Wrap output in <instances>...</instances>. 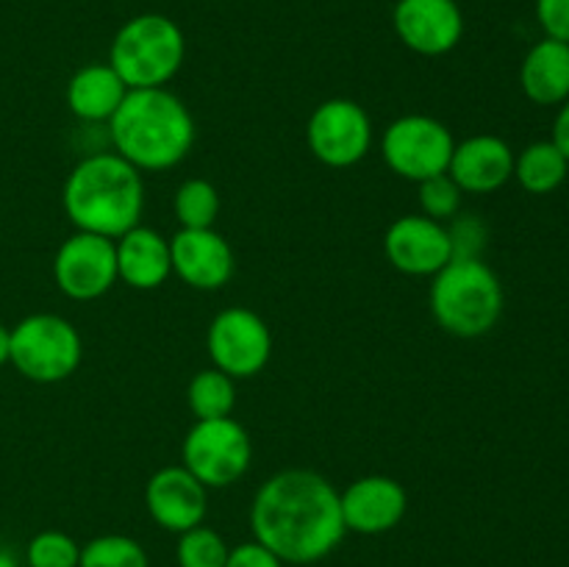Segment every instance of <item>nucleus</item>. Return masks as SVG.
<instances>
[{
    "label": "nucleus",
    "mask_w": 569,
    "mask_h": 567,
    "mask_svg": "<svg viewBox=\"0 0 569 567\" xmlns=\"http://www.w3.org/2000/svg\"><path fill=\"white\" fill-rule=\"evenodd\" d=\"M187 59L181 26L167 14H137L122 22L109 48V64L128 89L167 87Z\"/></svg>",
    "instance_id": "39448f33"
},
{
    "label": "nucleus",
    "mask_w": 569,
    "mask_h": 567,
    "mask_svg": "<svg viewBox=\"0 0 569 567\" xmlns=\"http://www.w3.org/2000/svg\"><path fill=\"white\" fill-rule=\"evenodd\" d=\"M78 559H81V545L70 534L56 528L33 534L26 548L28 567H78Z\"/></svg>",
    "instance_id": "a878e982"
},
{
    "label": "nucleus",
    "mask_w": 569,
    "mask_h": 567,
    "mask_svg": "<svg viewBox=\"0 0 569 567\" xmlns=\"http://www.w3.org/2000/svg\"><path fill=\"white\" fill-rule=\"evenodd\" d=\"M0 567H20V561H17V556L11 550L0 548Z\"/></svg>",
    "instance_id": "473e14b6"
},
{
    "label": "nucleus",
    "mask_w": 569,
    "mask_h": 567,
    "mask_svg": "<svg viewBox=\"0 0 569 567\" xmlns=\"http://www.w3.org/2000/svg\"><path fill=\"white\" fill-rule=\"evenodd\" d=\"M453 148L450 128L431 115H403L381 133L383 165L411 183L448 172Z\"/></svg>",
    "instance_id": "6e6552de"
},
{
    "label": "nucleus",
    "mask_w": 569,
    "mask_h": 567,
    "mask_svg": "<svg viewBox=\"0 0 569 567\" xmlns=\"http://www.w3.org/2000/svg\"><path fill=\"white\" fill-rule=\"evenodd\" d=\"M345 528L365 537H378L400 526L409 509V493L392 476H361L339 493Z\"/></svg>",
    "instance_id": "2eb2a0df"
},
{
    "label": "nucleus",
    "mask_w": 569,
    "mask_h": 567,
    "mask_svg": "<svg viewBox=\"0 0 569 567\" xmlns=\"http://www.w3.org/2000/svg\"><path fill=\"white\" fill-rule=\"evenodd\" d=\"M172 211L181 228H214L220 215V192L209 178H187L176 189Z\"/></svg>",
    "instance_id": "5701e85b"
},
{
    "label": "nucleus",
    "mask_w": 569,
    "mask_h": 567,
    "mask_svg": "<svg viewBox=\"0 0 569 567\" xmlns=\"http://www.w3.org/2000/svg\"><path fill=\"white\" fill-rule=\"evenodd\" d=\"M78 567H150L148 550L128 534H100L81 548Z\"/></svg>",
    "instance_id": "b1692460"
},
{
    "label": "nucleus",
    "mask_w": 569,
    "mask_h": 567,
    "mask_svg": "<svg viewBox=\"0 0 569 567\" xmlns=\"http://www.w3.org/2000/svg\"><path fill=\"white\" fill-rule=\"evenodd\" d=\"M172 276L200 292L222 289L233 278V248L217 228H178L170 237Z\"/></svg>",
    "instance_id": "4468645a"
},
{
    "label": "nucleus",
    "mask_w": 569,
    "mask_h": 567,
    "mask_svg": "<svg viewBox=\"0 0 569 567\" xmlns=\"http://www.w3.org/2000/svg\"><path fill=\"white\" fill-rule=\"evenodd\" d=\"M550 142L565 153V159L569 161V100L559 106V115L553 120V133H550Z\"/></svg>",
    "instance_id": "7c9ffc66"
},
{
    "label": "nucleus",
    "mask_w": 569,
    "mask_h": 567,
    "mask_svg": "<svg viewBox=\"0 0 569 567\" xmlns=\"http://www.w3.org/2000/svg\"><path fill=\"white\" fill-rule=\"evenodd\" d=\"M211 367L228 372L233 381L256 378L272 356V331L264 317L248 306H228L217 311L206 331Z\"/></svg>",
    "instance_id": "1a4fd4ad"
},
{
    "label": "nucleus",
    "mask_w": 569,
    "mask_h": 567,
    "mask_svg": "<svg viewBox=\"0 0 569 567\" xmlns=\"http://www.w3.org/2000/svg\"><path fill=\"white\" fill-rule=\"evenodd\" d=\"M448 176L465 195H489L515 178V150L495 133H476L456 142Z\"/></svg>",
    "instance_id": "f3484780"
},
{
    "label": "nucleus",
    "mask_w": 569,
    "mask_h": 567,
    "mask_svg": "<svg viewBox=\"0 0 569 567\" xmlns=\"http://www.w3.org/2000/svg\"><path fill=\"white\" fill-rule=\"evenodd\" d=\"M61 206L76 231L117 239L142 222V172L114 150L89 153L67 172Z\"/></svg>",
    "instance_id": "7ed1b4c3"
},
{
    "label": "nucleus",
    "mask_w": 569,
    "mask_h": 567,
    "mask_svg": "<svg viewBox=\"0 0 569 567\" xmlns=\"http://www.w3.org/2000/svg\"><path fill=\"white\" fill-rule=\"evenodd\" d=\"M383 256L403 276H437L453 259L448 226L426 215L398 217L383 233Z\"/></svg>",
    "instance_id": "f8f14e48"
},
{
    "label": "nucleus",
    "mask_w": 569,
    "mask_h": 567,
    "mask_svg": "<svg viewBox=\"0 0 569 567\" xmlns=\"http://www.w3.org/2000/svg\"><path fill=\"white\" fill-rule=\"evenodd\" d=\"M306 145L320 165L345 170L367 159L372 150V120L350 98H328L306 122Z\"/></svg>",
    "instance_id": "9d476101"
},
{
    "label": "nucleus",
    "mask_w": 569,
    "mask_h": 567,
    "mask_svg": "<svg viewBox=\"0 0 569 567\" xmlns=\"http://www.w3.org/2000/svg\"><path fill=\"white\" fill-rule=\"evenodd\" d=\"M445 226H448L453 259H483L489 231L476 215H461L459 211V215L450 222H445Z\"/></svg>",
    "instance_id": "cd10ccee"
},
{
    "label": "nucleus",
    "mask_w": 569,
    "mask_h": 567,
    "mask_svg": "<svg viewBox=\"0 0 569 567\" xmlns=\"http://www.w3.org/2000/svg\"><path fill=\"white\" fill-rule=\"evenodd\" d=\"M253 461L248 428L231 417L194 420L181 442V465L206 489H226L244 478Z\"/></svg>",
    "instance_id": "0eeeda50"
},
{
    "label": "nucleus",
    "mask_w": 569,
    "mask_h": 567,
    "mask_svg": "<svg viewBox=\"0 0 569 567\" xmlns=\"http://www.w3.org/2000/svg\"><path fill=\"white\" fill-rule=\"evenodd\" d=\"M537 20L545 37L569 44V0H537Z\"/></svg>",
    "instance_id": "c85d7f7f"
},
{
    "label": "nucleus",
    "mask_w": 569,
    "mask_h": 567,
    "mask_svg": "<svg viewBox=\"0 0 569 567\" xmlns=\"http://www.w3.org/2000/svg\"><path fill=\"white\" fill-rule=\"evenodd\" d=\"M187 406L194 420L231 417L237 409V381L217 367L194 372L187 387Z\"/></svg>",
    "instance_id": "4be33fe9"
},
{
    "label": "nucleus",
    "mask_w": 569,
    "mask_h": 567,
    "mask_svg": "<svg viewBox=\"0 0 569 567\" xmlns=\"http://www.w3.org/2000/svg\"><path fill=\"white\" fill-rule=\"evenodd\" d=\"M144 506L156 526L170 534H183L206 520L209 489L183 465H167L148 478Z\"/></svg>",
    "instance_id": "dca6fc26"
},
{
    "label": "nucleus",
    "mask_w": 569,
    "mask_h": 567,
    "mask_svg": "<svg viewBox=\"0 0 569 567\" xmlns=\"http://www.w3.org/2000/svg\"><path fill=\"white\" fill-rule=\"evenodd\" d=\"M228 550L231 548L222 539V534L200 523V526L178 534L176 559L178 567H226Z\"/></svg>",
    "instance_id": "393cba45"
},
{
    "label": "nucleus",
    "mask_w": 569,
    "mask_h": 567,
    "mask_svg": "<svg viewBox=\"0 0 569 567\" xmlns=\"http://www.w3.org/2000/svg\"><path fill=\"white\" fill-rule=\"evenodd\" d=\"M126 94L128 87L109 61L83 64L72 72L64 89L67 106L81 122H109Z\"/></svg>",
    "instance_id": "6ab92c4d"
},
{
    "label": "nucleus",
    "mask_w": 569,
    "mask_h": 567,
    "mask_svg": "<svg viewBox=\"0 0 569 567\" xmlns=\"http://www.w3.org/2000/svg\"><path fill=\"white\" fill-rule=\"evenodd\" d=\"M53 281L70 300L103 298L120 281L114 239L87 231L70 233L53 256Z\"/></svg>",
    "instance_id": "9b49d317"
},
{
    "label": "nucleus",
    "mask_w": 569,
    "mask_h": 567,
    "mask_svg": "<svg viewBox=\"0 0 569 567\" xmlns=\"http://www.w3.org/2000/svg\"><path fill=\"white\" fill-rule=\"evenodd\" d=\"M569 161L550 139H539L515 153V178L526 192L550 195L567 181Z\"/></svg>",
    "instance_id": "412c9836"
},
{
    "label": "nucleus",
    "mask_w": 569,
    "mask_h": 567,
    "mask_svg": "<svg viewBox=\"0 0 569 567\" xmlns=\"http://www.w3.org/2000/svg\"><path fill=\"white\" fill-rule=\"evenodd\" d=\"M117 156L139 172H164L181 165L194 148V117L189 106L167 87L128 89L109 122Z\"/></svg>",
    "instance_id": "f03ea898"
},
{
    "label": "nucleus",
    "mask_w": 569,
    "mask_h": 567,
    "mask_svg": "<svg viewBox=\"0 0 569 567\" xmlns=\"http://www.w3.org/2000/svg\"><path fill=\"white\" fill-rule=\"evenodd\" d=\"M83 339L67 317L39 311L11 328L9 365L33 384H59L81 367Z\"/></svg>",
    "instance_id": "423d86ee"
},
{
    "label": "nucleus",
    "mask_w": 569,
    "mask_h": 567,
    "mask_svg": "<svg viewBox=\"0 0 569 567\" xmlns=\"http://www.w3.org/2000/svg\"><path fill=\"white\" fill-rule=\"evenodd\" d=\"M117 250V278L131 289L150 292L167 284L172 276L170 239L148 226H133L122 237L114 239Z\"/></svg>",
    "instance_id": "a211bd4d"
},
{
    "label": "nucleus",
    "mask_w": 569,
    "mask_h": 567,
    "mask_svg": "<svg viewBox=\"0 0 569 567\" xmlns=\"http://www.w3.org/2000/svg\"><path fill=\"white\" fill-rule=\"evenodd\" d=\"M520 87L537 106H561L569 100V44L539 39L520 64Z\"/></svg>",
    "instance_id": "aec40b11"
},
{
    "label": "nucleus",
    "mask_w": 569,
    "mask_h": 567,
    "mask_svg": "<svg viewBox=\"0 0 569 567\" xmlns=\"http://www.w3.org/2000/svg\"><path fill=\"white\" fill-rule=\"evenodd\" d=\"M250 531L283 565H315L345 539L339 489L315 470H281L267 478L250 504Z\"/></svg>",
    "instance_id": "f257e3e1"
},
{
    "label": "nucleus",
    "mask_w": 569,
    "mask_h": 567,
    "mask_svg": "<svg viewBox=\"0 0 569 567\" xmlns=\"http://www.w3.org/2000/svg\"><path fill=\"white\" fill-rule=\"evenodd\" d=\"M226 567H287L270 548L250 539V543H239L237 548L228 550Z\"/></svg>",
    "instance_id": "c756f323"
},
{
    "label": "nucleus",
    "mask_w": 569,
    "mask_h": 567,
    "mask_svg": "<svg viewBox=\"0 0 569 567\" xmlns=\"http://www.w3.org/2000/svg\"><path fill=\"white\" fill-rule=\"evenodd\" d=\"M417 198H420V215L431 217L437 222H450L461 211L465 192L448 172H442V176L426 178V181L417 183Z\"/></svg>",
    "instance_id": "bb28decb"
},
{
    "label": "nucleus",
    "mask_w": 569,
    "mask_h": 567,
    "mask_svg": "<svg viewBox=\"0 0 569 567\" xmlns=\"http://www.w3.org/2000/svg\"><path fill=\"white\" fill-rule=\"evenodd\" d=\"M503 284L483 259H450L431 276L428 306L445 334L476 339L492 331L503 315Z\"/></svg>",
    "instance_id": "20e7f679"
},
{
    "label": "nucleus",
    "mask_w": 569,
    "mask_h": 567,
    "mask_svg": "<svg viewBox=\"0 0 569 567\" xmlns=\"http://www.w3.org/2000/svg\"><path fill=\"white\" fill-rule=\"evenodd\" d=\"M392 26L400 42L417 56H445L465 37V14L456 0H398Z\"/></svg>",
    "instance_id": "ddd939ff"
},
{
    "label": "nucleus",
    "mask_w": 569,
    "mask_h": 567,
    "mask_svg": "<svg viewBox=\"0 0 569 567\" xmlns=\"http://www.w3.org/2000/svg\"><path fill=\"white\" fill-rule=\"evenodd\" d=\"M9 350H11V328L0 322V367L9 365Z\"/></svg>",
    "instance_id": "2f4dec72"
}]
</instances>
